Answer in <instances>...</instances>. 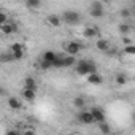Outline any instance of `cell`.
I'll return each mask as SVG.
<instances>
[{
    "mask_svg": "<svg viewBox=\"0 0 135 135\" xmlns=\"http://www.w3.org/2000/svg\"><path fill=\"white\" fill-rule=\"evenodd\" d=\"M75 70L78 75H89V73H95L97 72V65L92 62V60H86V59H81L76 62L75 65Z\"/></svg>",
    "mask_w": 135,
    "mask_h": 135,
    "instance_id": "obj_1",
    "label": "cell"
},
{
    "mask_svg": "<svg viewBox=\"0 0 135 135\" xmlns=\"http://www.w3.org/2000/svg\"><path fill=\"white\" fill-rule=\"evenodd\" d=\"M62 21H64L65 24H69V26H76V24L81 22V16H80V13H76V11L67 10V11H64V15H62Z\"/></svg>",
    "mask_w": 135,
    "mask_h": 135,
    "instance_id": "obj_2",
    "label": "cell"
},
{
    "mask_svg": "<svg viewBox=\"0 0 135 135\" xmlns=\"http://www.w3.org/2000/svg\"><path fill=\"white\" fill-rule=\"evenodd\" d=\"M75 62H76V59H75V56H72V54L65 56V57H60V56H59V57L54 60L52 67H59V69H62V67H72V65H75Z\"/></svg>",
    "mask_w": 135,
    "mask_h": 135,
    "instance_id": "obj_3",
    "label": "cell"
},
{
    "mask_svg": "<svg viewBox=\"0 0 135 135\" xmlns=\"http://www.w3.org/2000/svg\"><path fill=\"white\" fill-rule=\"evenodd\" d=\"M78 119H80V122H81V124H89V126L95 122L94 114H92V111H91V110L81 111V113H80V116H78Z\"/></svg>",
    "mask_w": 135,
    "mask_h": 135,
    "instance_id": "obj_4",
    "label": "cell"
},
{
    "mask_svg": "<svg viewBox=\"0 0 135 135\" xmlns=\"http://www.w3.org/2000/svg\"><path fill=\"white\" fill-rule=\"evenodd\" d=\"M0 30H2L3 35H10V33L18 32V26H16L15 22H7V24H2V26H0Z\"/></svg>",
    "mask_w": 135,
    "mask_h": 135,
    "instance_id": "obj_5",
    "label": "cell"
},
{
    "mask_svg": "<svg viewBox=\"0 0 135 135\" xmlns=\"http://www.w3.org/2000/svg\"><path fill=\"white\" fill-rule=\"evenodd\" d=\"M80 49H81V45L76 43V41H70V43L65 45V51L69 54H72V56H76L80 52Z\"/></svg>",
    "mask_w": 135,
    "mask_h": 135,
    "instance_id": "obj_6",
    "label": "cell"
},
{
    "mask_svg": "<svg viewBox=\"0 0 135 135\" xmlns=\"http://www.w3.org/2000/svg\"><path fill=\"white\" fill-rule=\"evenodd\" d=\"M86 80H88V83L92 84V86H99V84L103 83V78H102L97 72H95V73H89V75L86 76Z\"/></svg>",
    "mask_w": 135,
    "mask_h": 135,
    "instance_id": "obj_7",
    "label": "cell"
},
{
    "mask_svg": "<svg viewBox=\"0 0 135 135\" xmlns=\"http://www.w3.org/2000/svg\"><path fill=\"white\" fill-rule=\"evenodd\" d=\"M91 16L92 18H103V8H102V3H94L91 7Z\"/></svg>",
    "mask_w": 135,
    "mask_h": 135,
    "instance_id": "obj_8",
    "label": "cell"
},
{
    "mask_svg": "<svg viewBox=\"0 0 135 135\" xmlns=\"http://www.w3.org/2000/svg\"><path fill=\"white\" fill-rule=\"evenodd\" d=\"M22 97H24L27 102H33L35 97H37V91H35V89H30V88H24V89H22Z\"/></svg>",
    "mask_w": 135,
    "mask_h": 135,
    "instance_id": "obj_9",
    "label": "cell"
},
{
    "mask_svg": "<svg viewBox=\"0 0 135 135\" xmlns=\"http://www.w3.org/2000/svg\"><path fill=\"white\" fill-rule=\"evenodd\" d=\"M91 111H92V114H94L95 122H103V121H105V113H103V110H102V108L94 107V108H91Z\"/></svg>",
    "mask_w": 135,
    "mask_h": 135,
    "instance_id": "obj_10",
    "label": "cell"
},
{
    "mask_svg": "<svg viewBox=\"0 0 135 135\" xmlns=\"http://www.w3.org/2000/svg\"><path fill=\"white\" fill-rule=\"evenodd\" d=\"M95 48H97L99 51L107 52V51L110 49V43H108L107 40H103V38H99V40H97V43H95Z\"/></svg>",
    "mask_w": 135,
    "mask_h": 135,
    "instance_id": "obj_11",
    "label": "cell"
},
{
    "mask_svg": "<svg viewBox=\"0 0 135 135\" xmlns=\"http://www.w3.org/2000/svg\"><path fill=\"white\" fill-rule=\"evenodd\" d=\"M8 105L11 110H21V107H22V103L18 97H8Z\"/></svg>",
    "mask_w": 135,
    "mask_h": 135,
    "instance_id": "obj_12",
    "label": "cell"
},
{
    "mask_svg": "<svg viewBox=\"0 0 135 135\" xmlns=\"http://www.w3.org/2000/svg\"><path fill=\"white\" fill-rule=\"evenodd\" d=\"M48 24L52 26V27H59L62 24V18H59L56 15H51V16H48Z\"/></svg>",
    "mask_w": 135,
    "mask_h": 135,
    "instance_id": "obj_13",
    "label": "cell"
},
{
    "mask_svg": "<svg viewBox=\"0 0 135 135\" xmlns=\"http://www.w3.org/2000/svg\"><path fill=\"white\" fill-rule=\"evenodd\" d=\"M83 35H84L86 38H94V37L99 35V29H97V27H88V29H84Z\"/></svg>",
    "mask_w": 135,
    "mask_h": 135,
    "instance_id": "obj_14",
    "label": "cell"
},
{
    "mask_svg": "<svg viewBox=\"0 0 135 135\" xmlns=\"http://www.w3.org/2000/svg\"><path fill=\"white\" fill-rule=\"evenodd\" d=\"M57 57H59V56H57L54 51H46V52L43 54V57H41V59H45V60H46V62H49V64H54V60H56Z\"/></svg>",
    "mask_w": 135,
    "mask_h": 135,
    "instance_id": "obj_15",
    "label": "cell"
},
{
    "mask_svg": "<svg viewBox=\"0 0 135 135\" xmlns=\"http://www.w3.org/2000/svg\"><path fill=\"white\" fill-rule=\"evenodd\" d=\"M41 5V0H26V7L29 10H37Z\"/></svg>",
    "mask_w": 135,
    "mask_h": 135,
    "instance_id": "obj_16",
    "label": "cell"
},
{
    "mask_svg": "<svg viewBox=\"0 0 135 135\" xmlns=\"http://www.w3.org/2000/svg\"><path fill=\"white\" fill-rule=\"evenodd\" d=\"M24 88H30V89H35V91H37V81H35V78L27 76V78L24 80Z\"/></svg>",
    "mask_w": 135,
    "mask_h": 135,
    "instance_id": "obj_17",
    "label": "cell"
},
{
    "mask_svg": "<svg viewBox=\"0 0 135 135\" xmlns=\"http://www.w3.org/2000/svg\"><path fill=\"white\" fill-rule=\"evenodd\" d=\"M73 105H75L76 110H83V108L86 107V100H84L83 97H75V99H73Z\"/></svg>",
    "mask_w": 135,
    "mask_h": 135,
    "instance_id": "obj_18",
    "label": "cell"
},
{
    "mask_svg": "<svg viewBox=\"0 0 135 135\" xmlns=\"http://www.w3.org/2000/svg\"><path fill=\"white\" fill-rule=\"evenodd\" d=\"M118 30H119L121 35H127V33H130V26H129L127 22H122V24H119Z\"/></svg>",
    "mask_w": 135,
    "mask_h": 135,
    "instance_id": "obj_19",
    "label": "cell"
},
{
    "mask_svg": "<svg viewBox=\"0 0 135 135\" xmlns=\"http://www.w3.org/2000/svg\"><path fill=\"white\" fill-rule=\"evenodd\" d=\"M114 83H116L118 86H124V84L127 83V76H126V75H122V73H119V75H116Z\"/></svg>",
    "mask_w": 135,
    "mask_h": 135,
    "instance_id": "obj_20",
    "label": "cell"
},
{
    "mask_svg": "<svg viewBox=\"0 0 135 135\" xmlns=\"http://www.w3.org/2000/svg\"><path fill=\"white\" fill-rule=\"evenodd\" d=\"M99 129H100V132L102 133H110L111 132V129H110V126L103 121V122H99Z\"/></svg>",
    "mask_w": 135,
    "mask_h": 135,
    "instance_id": "obj_21",
    "label": "cell"
},
{
    "mask_svg": "<svg viewBox=\"0 0 135 135\" xmlns=\"http://www.w3.org/2000/svg\"><path fill=\"white\" fill-rule=\"evenodd\" d=\"M124 52L129 56H135V45H126L124 46Z\"/></svg>",
    "mask_w": 135,
    "mask_h": 135,
    "instance_id": "obj_22",
    "label": "cell"
},
{
    "mask_svg": "<svg viewBox=\"0 0 135 135\" xmlns=\"http://www.w3.org/2000/svg\"><path fill=\"white\" fill-rule=\"evenodd\" d=\"M10 51H24V45L22 43H18V41H15L13 45H11V48H10Z\"/></svg>",
    "mask_w": 135,
    "mask_h": 135,
    "instance_id": "obj_23",
    "label": "cell"
},
{
    "mask_svg": "<svg viewBox=\"0 0 135 135\" xmlns=\"http://www.w3.org/2000/svg\"><path fill=\"white\" fill-rule=\"evenodd\" d=\"M7 22H10L8 21V15L5 11H0V24H7Z\"/></svg>",
    "mask_w": 135,
    "mask_h": 135,
    "instance_id": "obj_24",
    "label": "cell"
},
{
    "mask_svg": "<svg viewBox=\"0 0 135 135\" xmlns=\"http://www.w3.org/2000/svg\"><path fill=\"white\" fill-rule=\"evenodd\" d=\"M11 52H13V51H11ZM22 57H24V51H15V52H13V59H15V60H21Z\"/></svg>",
    "mask_w": 135,
    "mask_h": 135,
    "instance_id": "obj_25",
    "label": "cell"
},
{
    "mask_svg": "<svg viewBox=\"0 0 135 135\" xmlns=\"http://www.w3.org/2000/svg\"><path fill=\"white\" fill-rule=\"evenodd\" d=\"M129 16H130V11H129L127 8H122V10H121V18H122V19H129Z\"/></svg>",
    "mask_w": 135,
    "mask_h": 135,
    "instance_id": "obj_26",
    "label": "cell"
},
{
    "mask_svg": "<svg viewBox=\"0 0 135 135\" xmlns=\"http://www.w3.org/2000/svg\"><path fill=\"white\" fill-rule=\"evenodd\" d=\"M2 60H3V62H8V60H15V59H13V52H10V54H3V56H2Z\"/></svg>",
    "mask_w": 135,
    "mask_h": 135,
    "instance_id": "obj_27",
    "label": "cell"
},
{
    "mask_svg": "<svg viewBox=\"0 0 135 135\" xmlns=\"http://www.w3.org/2000/svg\"><path fill=\"white\" fill-rule=\"evenodd\" d=\"M102 2H105V0H102Z\"/></svg>",
    "mask_w": 135,
    "mask_h": 135,
    "instance_id": "obj_28",
    "label": "cell"
}]
</instances>
